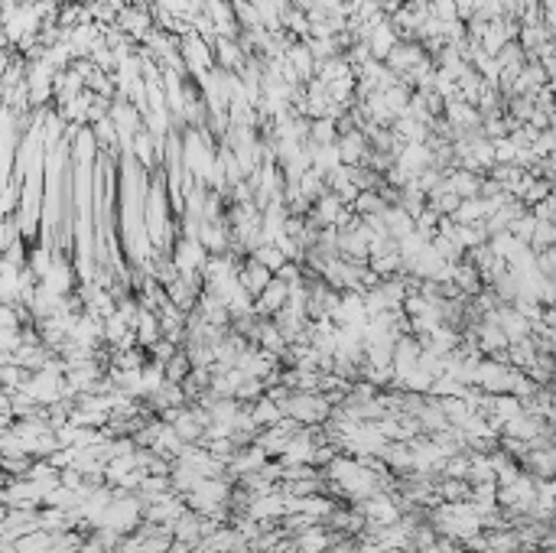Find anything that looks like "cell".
<instances>
[{"mask_svg": "<svg viewBox=\"0 0 556 553\" xmlns=\"http://www.w3.org/2000/svg\"><path fill=\"white\" fill-rule=\"evenodd\" d=\"M267 284H271V270L261 267L257 261L251 264V267H247L244 276H241V286H244V290H251V293H261Z\"/></svg>", "mask_w": 556, "mask_h": 553, "instance_id": "obj_3", "label": "cell"}, {"mask_svg": "<svg viewBox=\"0 0 556 553\" xmlns=\"http://www.w3.org/2000/svg\"><path fill=\"white\" fill-rule=\"evenodd\" d=\"M182 55H185V62L192 65L195 72H205L209 69V62H212V55H209V46L202 43L199 36H189V39H182Z\"/></svg>", "mask_w": 556, "mask_h": 553, "instance_id": "obj_1", "label": "cell"}, {"mask_svg": "<svg viewBox=\"0 0 556 553\" xmlns=\"http://www.w3.org/2000/svg\"><path fill=\"white\" fill-rule=\"evenodd\" d=\"M290 59H293V65H300V72H302V75H309V65H312V55H309V49H306V46H300V49H290Z\"/></svg>", "mask_w": 556, "mask_h": 553, "instance_id": "obj_6", "label": "cell"}, {"mask_svg": "<svg viewBox=\"0 0 556 553\" xmlns=\"http://www.w3.org/2000/svg\"><path fill=\"white\" fill-rule=\"evenodd\" d=\"M286 296H290V286H286V280H273V284H267L261 290V306L263 309H280Z\"/></svg>", "mask_w": 556, "mask_h": 553, "instance_id": "obj_2", "label": "cell"}, {"mask_svg": "<svg viewBox=\"0 0 556 553\" xmlns=\"http://www.w3.org/2000/svg\"><path fill=\"white\" fill-rule=\"evenodd\" d=\"M218 53H222L224 65H234V62H238V49H234L228 39H218Z\"/></svg>", "mask_w": 556, "mask_h": 553, "instance_id": "obj_7", "label": "cell"}, {"mask_svg": "<svg viewBox=\"0 0 556 553\" xmlns=\"http://www.w3.org/2000/svg\"><path fill=\"white\" fill-rule=\"evenodd\" d=\"M257 264H261V267H267V270H280L283 267V254H280V247H273V245H267V247H261V251H257V257H254Z\"/></svg>", "mask_w": 556, "mask_h": 553, "instance_id": "obj_5", "label": "cell"}, {"mask_svg": "<svg viewBox=\"0 0 556 553\" xmlns=\"http://www.w3.org/2000/svg\"><path fill=\"white\" fill-rule=\"evenodd\" d=\"M361 154H364V140H361V134H348V137L342 140L339 156H342V160H348V163H355Z\"/></svg>", "mask_w": 556, "mask_h": 553, "instance_id": "obj_4", "label": "cell"}]
</instances>
